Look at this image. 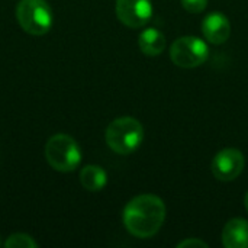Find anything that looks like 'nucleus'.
Listing matches in <instances>:
<instances>
[{
	"instance_id": "8",
	"label": "nucleus",
	"mask_w": 248,
	"mask_h": 248,
	"mask_svg": "<svg viewBox=\"0 0 248 248\" xmlns=\"http://www.w3.org/2000/svg\"><path fill=\"white\" fill-rule=\"evenodd\" d=\"M202 33L211 44L221 45L227 42L231 35V23L224 13H209L202 20Z\"/></svg>"
},
{
	"instance_id": "9",
	"label": "nucleus",
	"mask_w": 248,
	"mask_h": 248,
	"mask_svg": "<svg viewBox=\"0 0 248 248\" xmlns=\"http://www.w3.org/2000/svg\"><path fill=\"white\" fill-rule=\"evenodd\" d=\"M222 246L227 248H248V221L234 218L222 230Z\"/></svg>"
},
{
	"instance_id": "6",
	"label": "nucleus",
	"mask_w": 248,
	"mask_h": 248,
	"mask_svg": "<svg viewBox=\"0 0 248 248\" xmlns=\"http://www.w3.org/2000/svg\"><path fill=\"white\" fill-rule=\"evenodd\" d=\"M244 154L237 148H225L212 160V174L219 182H232L244 170Z\"/></svg>"
},
{
	"instance_id": "10",
	"label": "nucleus",
	"mask_w": 248,
	"mask_h": 248,
	"mask_svg": "<svg viewBox=\"0 0 248 248\" xmlns=\"http://www.w3.org/2000/svg\"><path fill=\"white\" fill-rule=\"evenodd\" d=\"M138 44L142 54L157 57L166 49V36L155 28H147L141 32Z\"/></svg>"
},
{
	"instance_id": "15",
	"label": "nucleus",
	"mask_w": 248,
	"mask_h": 248,
	"mask_svg": "<svg viewBox=\"0 0 248 248\" xmlns=\"http://www.w3.org/2000/svg\"><path fill=\"white\" fill-rule=\"evenodd\" d=\"M244 206H246V209L248 211V192L246 193V196H244Z\"/></svg>"
},
{
	"instance_id": "12",
	"label": "nucleus",
	"mask_w": 248,
	"mask_h": 248,
	"mask_svg": "<svg viewBox=\"0 0 248 248\" xmlns=\"http://www.w3.org/2000/svg\"><path fill=\"white\" fill-rule=\"evenodd\" d=\"M6 248H35L38 243L28 234H13L4 241Z\"/></svg>"
},
{
	"instance_id": "5",
	"label": "nucleus",
	"mask_w": 248,
	"mask_h": 248,
	"mask_svg": "<svg viewBox=\"0 0 248 248\" xmlns=\"http://www.w3.org/2000/svg\"><path fill=\"white\" fill-rule=\"evenodd\" d=\"M209 57L208 45L198 36H182L170 46L171 61L182 68H196Z\"/></svg>"
},
{
	"instance_id": "16",
	"label": "nucleus",
	"mask_w": 248,
	"mask_h": 248,
	"mask_svg": "<svg viewBox=\"0 0 248 248\" xmlns=\"http://www.w3.org/2000/svg\"><path fill=\"white\" fill-rule=\"evenodd\" d=\"M0 244H1V243H0Z\"/></svg>"
},
{
	"instance_id": "14",
	"label": "nucleus",
	"mask_w": 248,
	"mask_h": 248,
	"mask_svg": "<svg viewBox=\"0 0 248 248\" xmlns=\"http://www.w3.org/2000/svg\"><path fill=\"white\" fill-rule=\"evenodd\" d=\"M177 247L179 248H208L209 246H208L205 241L199 240V238H187V240H183L182 243H179V244H177Z\"/></svg>"
},
{
	"instance_id": "4",
	"label": "nucleus",
	"mask_w": 248,
	"mask_h": 248,
	"mask_svg": "<svg viewBox=\"0 0 248 248\" xmlns=\"http://www.w3.org/2000/svg\"><path fill=\"white\" fill-rule=\"evenodd\" d=\"M16 17L20 28L33 36H42L49 32L54 16L45 0H20L16 7Z\"/></svg>"
},
{
	"instance_id": "7",
	"label": "nucleus",
	"mask_w": 248,
	"mask_h": 248,
	"mask_svg": "<svg viewBox=\"0 0 248 248\" xmlns=\"http://www.w3.org/2000/svg\"><path fill=\"white\" fill-rule=\"evenodd\" d=\"M115 10L118 19L132 29L142 28L153 16L151 0H116Z\"/></svg>"
},
{
	"instance_id": "1",
	"label": "nucleus",
	"mask_w": 248,
	"mask_h": 248,
	"mask_svg": "<svg viewBox=\"0 0 248 248\" xmlns=\"http://www.w3.org/2000/svg\"><path fill=\"white\" fill-rule=\"evenodd\" d=\"M166 205L155 195H140L131 199L122 214L126 231L141 240L154 237L164 224Z\"/></svg>"
},
{
	"instance_id": "13",
	"label": "nucleus",
	"mask_w": 248,
	"mask_h": 248,
	"mask_svg": "<svg viewBox=\"0 0 248 248\" xmlns=\"http://www.w3.org/2000/svg\"><path fill=\"white\" fill-rule=\"evenodd\" d=\"M182 6L189 13H201L206 9L208 0H182Z\"/></svg>"
},
{
	"instance_id": "3",
	"label": "nucleus",
	"mask_w": 248,
	"mask_h": 248,
	"mask_svg": "<svg viewBox=\"0 0 248 248\" xmlns=\"http://www.w3.org/2000/svg\"><path fill=\"white\" fill-rule=\"evenodd\" d=\"M45 160L57 171H74L81 163V150L70 135L57 134L45 144Z\"/></svg>"
},
{
	"instance_id": "2",
	"label": "nucleus",
	"mask_w": 248,
	"mask_h": 248,
	"mask_svg": "<svg viewBox=\"0 0 248 248\" xmlns=\"http://www.w3.org/2000/svg\"><path fill=\"white\" fill-rule=\"evenodd\" d=\"M105 140L113 153L128 155L141 145L144 140V126L132 116H121L109 124Z\"/></svg>"
},
{
	"instance_id": "11",
	"label": "nucleus",
	"mask_w": 248,
	"mask_h": 248,
	"mask_svg": "<svg viewBox=\"0 0 248 248\" xmlns=\"http://www.w3.org/2000/svg\"><path fill=\"white\" fill-rule=\"evenodd\" d=\"M80 183L89 192H99L108 183V174L100 166L89 164L80 171Z\"/></svg>"
}]
</instances>
